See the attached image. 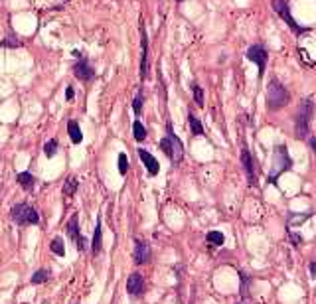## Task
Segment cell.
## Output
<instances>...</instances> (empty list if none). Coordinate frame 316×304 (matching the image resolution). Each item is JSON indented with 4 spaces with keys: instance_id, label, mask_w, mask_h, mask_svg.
<instances>
[{
    "instance_id": "obj_24",
    "label": "cell",
    "mask_w": 316,
    "mask_h": 304,
    "mask_svg": "<svg viewBox=\"0 0 316 304\" xmlns=\"http://www.w3.org/2000/svg\"><path fill=\"white\" fill-rule=\"evenodd\" d=\"M79 188V182L71 176V178H67V182L63 184V196H67V198H71L73 194H75V190Z\"/></svg>"
},
{
    "instance_id": "obj_12",
    "label": "cell",
    "mask_w": 316,
    "mask_h": 304,
    "mask_svg": "<svg viewBox=\"0 0 316 304\" xmlns=\"http://www.w3.org/2000/svg\"><path fill=\"white\" fill-rule=\"evenodd\" d=\"M241 166L249 178V184L253 186L255 184V164H253V158H251V152L247 151V147L241 149Z\"/></svg>"
},
{
    "instance_id": "obj_5",
    "label": "cell",
    "mask_w": 316,
    "mask_h": 304,
    "mask_svg": "<svg viewBox=\"0 0 316 304\" xmlns=\"http://www.w3.org/2000/svg\"><path fill=\"white\" fill-rule=\"evenodd\" d=\"M271 6H273V10L277 12V16L291 28V32L295 34V36H303V34H307L309 30H305L303 26H299L297 24V20L293 18V14H291V8H289V4L285 2V0H271Z\"/></svg>"
},
{
    "instance_id": "obj_32",
    "label": "cell",
    "mask_w": 316,
    "mask_h": 304,
    "mask_svg": "<svg viewBox=\"0 0 316 304\" xmlns=\"http://www.w3.org/2000/svg\"><path fill=\"white\" fill-rule=\"evenodd\" d=\"M311 273H313V277L316 275V263H315V261L311 263Z\"/></svg>"
},
{
    "instance_id": "obj_15",
    "label": "cell",
    "mask_w": 316,
    "mask_h": 304,
    "mask_svg": "<svg viewBox=\"0 0 316 304\" xmlns=\"http://www.w3.org/2000/svg\"><path fill=\"white\" fill-rule=\"evenodd\" d=\"M103 251V227H101V217L97 219L95 225V233H93V243H91V253L93 257H97Z\"/></svg>"
},
{
    "instance_id": "obj_9",
    "label": "cell",
    "mask_w": 316,
    "mask_h": 304,
    "mask_svg": "<svg viewBox=\"0 0 316 304\" xmlns=\"http://www.w3.org/2000/svg\"><path fill=\"white\" fill-rule=\"evenodd\" d=\"M135 265H147L151 261V247L143 239H135V253H133Z\"/></svg>"
},
{
    "instance_id": "obj_11",
    "label": "cell",
    "mask_w": 316,
    "mask_h": 304,
    "mask_svg": "<svg viewBox=\"0 0 316 304\" xmlns=\"http://www.w3.org/2000/svg\"><path fill=\"white\" fill-rule=\"evenodd\" d=\"M127 291L131 297H143L145 293V279L141 273H133L129 279H127Z\"/></svg>"
},
{
    "instance_id": "obj_10",
    "label": "cell",
    "mask_w": 316,
    "mask_h": 304,
    "mask_svg": "<svg viewBox=\"0 0 316 304\" xmlns=\"http://www.w3.org/2000/svg\"><path fill=\"white\" fill-rule=\"evenodd\" d=\"M141 44H143V55H141V81L149 77V36L147 30L141 28Z\"/></svg>"
},
{
    "instance_id": "obj_20",
    "label": "cell",
    "mask_w": 316,
    "mask_h": 304,
    "mask_svg": "<svg viewBox=\"0 0 316 304\" xmlns=\"http://www.w3.org/2000/svg\"><path fill=\"white\" fill-rule=\"evenodd\" d=\"M50 249H52V253H53V255H57V257H63V255H65V245H63V239H61V237H53V239H52V243H50Z\"/></svg>"
},
{
    "instance_id": "obj_18",
    "label": "cell",
    "mask_w": 316,
    "mask_h": 304,
    "mask_svg": "<svg viewBox=\"0 0 316 304\" xmlns=\"http://www.w3.org/2000/svg\"><path fill=\"white\" fill-rule=\"evenodd\" d=\"M158 147H160V151L166 154V158L174 164V160H176V152H174V145H172V141H170V137H168V135H166V137L158 143Z\"/></svg>"
},
{
    "instance_id": "obj_13",
    "label": "cell",
    "mask_w": 316,
    "mask_h": 304,
    "mask_svg": "<svg viewBox=\"0 0 316 304\" xmlns=\"http://www.w3.org/2000/svg\"><path fill=\"white\" fill-rule=\"evenodd\" d=\"M139 158H141V162L147 166V170H149V174L151 176H157L158 170H160V164H158V160L151 154L149 151H145V149H139Z\"/></svg>"
},
{
    "instance_id": "obj_14",
    "label": "cell",
    "mask_w": 316,
    "mask_h": 304,
    "mask_svg": "<svg viewBox=\"0 0 316 304\" xmlns=\"http://www.w3.org/2000/svg\"><path fill=\"white\" fill-rule=\"evenodd\" d=\"M166 135L170 137V141H172V145H174V152H176V160H174V164H178V162H182V158H184V145H182V141L174 135V129H172V125H170V123L166 125Z\"/></svg>"
},
{
    "instance_id": "obj_1",
    "label": "cell",
    "mask_w": 316,
    "mask_h": 304,
    "mask_svg": "<svg viewBox=\"0 0 316 304\" xmlns=\"http://www.w3.org/2000/svg\"><path fill=\"white\" fill-rule=\"evenodd\" d=\"M313 113H315L313 101H311V99H303L301 105H299V111H297V115H295V135H297L299 141L309 139Z\"/></svg>"
},
{
    "instance_id": "obj_33",
    "label": "cell",
    "mask_w": 316,
    "mask_h": 304,
    "mask_svg": "<svg viewBox=\"0 0 316 304\" xmlns=\"http://www.w3.org/2000/svg\"><path fill=\"white\" fill-rule=\"evenodd\" d=\"M239 304H245V303H239Z\"/></svg>"
},
{
    "instance_id": "obj_16",
    "label": "cell",
    "mask_w": 316,
    "mask_h": 304,
    "mask_svg": "<svg viewBox=\"0 0 316 304\" xmlns=\"http://www.w3.org/2000/svg\"><path fill=\"white\" fill-rule=\"evenodd\" d=\"M16 182L20 184V188L24 192H32L36 188V178H34L32 172H18L16 174Z\"/></svg>"
},
{
    "instance_id": "obj_30",
    "label": "cell",
    "mask_w": 316,
    "mask_h": 304,
    "mask_svg": "<svg viewBox=\"0 0 316 304\" xmlns=\"http://www.w3.org/2000/svg\"><path fill=\"white\" fill-rule=\"evenodd\" d=\"M73 95H75V93H73V87L69 85V87L65 89V99H67V101H71V99H73Z\"/></svg>"
},
{
    "instance_id": "obj_22",
    "label": "cell",
    "mask_w": 316,
    "mask_h": 304,
    "mask_svg": "<svg viewBox=\"0 0 316 304\" xmlns=\"http://www.w3.org/2000/svg\"><path fill=\"white\" fill-rule=\"evenodd\" d=\"M206 239H208L210 245H215V247H221V245L225 243V237H223L221 231H210V233L206 235Z\"/></svg>"
},
{
    "instance_id": "obj_25",
    "label": "cell",
    "mask_w": 316,
    "mask_h": 304,
    "mask_svg": "<svg viewBox=\"0 0 316 304\" xmlns=\"http://www.w3.org/2000/svg\"><path fill=\"white\" fill-rule=\"evenodd\" d=\"M57 149H59V143H57L55 139L48 141V143L44 145V154H46V158H53L55 152H57Z\"/></svg>"
},
{
    "instance_id": "obj_2",
    "label": "cell",
    "mask_w": 316,
    "mask_h": 304,
    "mask_svg": "<svg viewBox=\"0 0 316 304\" xmlns=\"http://www.w3.org/2000/svg\"><path fill=\"white\" fill-rule=\"evenodd\" d=\"M265 97H267V109L269 111H281L289 103V99H291L289 89L277 77H273L267 83V95Z\"/></svg>"
},
{
    "instance_id": "obj_3",
    "label": "cell",
    "mask_w": 316,
    "mask_h": 304,
    "mask_svg": "<svg viewBox=\"0 0 316 304\" xmlns=\"http://www.w3.org/2000/svg\"><path fill=\"white\" fill-rule=\"evenodd\" d=\"M271 174H269V184H277V180L281 178V174H285L287 170L293 168V160L287 152L285 145H279L273 152V164H271Z\"/></svg>"
},
{
    "instance_id": "obj_34",
    "label": "cell",
    "mask_w": 316,
    "mask_h": 304,
    "mask_svg": "<svg viewBox=\"0 0 316 304\" xmlns=\"http://www.w3.org/2000/svg\"><path fill=\"white\" fill-rule=\"evenodd\" d=\"M63 2H67V0H63Z\"/></svg>"
},
{
    "instance_id": "obj_19",
    "label": "cell",
    "mask_w": 316,
    "mask_h": 304,
    "mask_svg": "<svg viewBox=\"0 0 316 304\" xmlns=\"http://www.w3.org/2000/svg\"><path fill=\"white\" fill-rule=\"evenodd\" d=\"M188 125H190V131H192V135H194V137H200V135H204L202 121H200L198 117H194L192 113L188 115Z\"/></svg>"
},
{
    "instance_id": "obj_26",
    "label": "cell",
    "mask_w": 316,
    "mask_h": 304,
    "mask_svg": "<svg viewBox=\"0 0 316 304\" xmlns=\"http://www.w3.org/2000/svg\"><path fill=\"white\" fill-rule=\"evenodd\" d=\"M192 95L196 99V105L198 107H204V89L198 85V83H192Z\"/></svg>"
},
{
    "instance_id": "obj_29",
    "label": "cell",
    "mask_w": 316,
    "mask_h": 304,
    "mask_svg": "<svg viewBox=\"0 0 316 304\" xmlns=\"http://www.w3.org/2000/svg\"><path fill=\"white\" fill-rule=\"evenodd\" d=\"M239 279H241V283H243V295L247 297V285H249V279H247V275L241 273V271H239Z\"/></svg>"
},
{
    "instance_id": "obj_21",
    "label": "cell",
    "mask_w": 316,
    "mask_h": 304,
    "mask_svg": "<svg viewBox=\"0 0 316 304\" xmlns=\"http://www.w3.org/2000/svg\"><path fill=\"white\" fill-rule=\"evenodd\" d=\"M133 137H135V141H139V143H143V141L147 139V129H145V125H143L141 121H135V123H133Z\"/></svg>"
},
{
    "instance_id": "obj_28",
    "label": "cell",
    "mask_w": 316,
    "mask_h": 304,
    "mask_svg": "<svg viewBox=\"0 0 316 304\" xmlns=\"http://www.w3.org/2000/svg\"><path fill=\"white\" fill-rule=\"evenodd\" d=\"M133 111H135V115H137V117L143 113V91H139V93H137V97L133 99Z\"/></svg>"
},
{
    "instance_id": "obj_27",
    "label": "cell",
    "mask_w": 316,
    "mask_h": 304,
    "mask_svg": "<svg viewBox=\"0 0 316 304\" xmlns=\"http://www.w3.org/2000/svg\"><path fill=\"white\" fill-rule=\"evenodd\" d=\"M127 172H129V158H127L125 152H121V154H119V174H121V176H127Z\"/></svg>"
},
{
    "instance_id": "obj_4",
    "label": "cell",
    "mask_w": 316,
    "mask_h": 304,
    "mask_svg": "<svg viewBox=\"0 0 316 304\" xmlns=\"http://www.w3.org/2000/svg\"><path fill=\"white\" fill-rule=\"evenodd\" d=\"M10 219L20 225V227H26V225H38L40 223V215L38 211L28 205V203H16L12 209H10Z\"/></svg>"
},
{
    "instance_id": "obj_6",
    "label": "cell",
    "mask_w": 316,
    "mask_h": 304,
    "mask_svg": "<svg viewBox=\"0 0 316 304\" xmlns=\"http://www.w3.org/2000/svg\"><path fill=\"white\" fill-rule=\"evenodd\" d=\"M247 59L257 65L259 77H263V75H265V69H267V61H269L267 48H265L263 44H253V46H249V50H247Z\"/></svg>"
},
{
    "instance_id": "obj_31",
    "label": "cell",
    "mask_w": 316,
    "mask_h": 304,
    "mask_svg": "<svg viewBox=\"0 0 316 304\" xmlns=\"http://www.w3.org/2000/svg\"><path fill=\"white\" fill-rule=\"evenodd\" d=\"M309 145H311V149H313V152L316 154V137H311V141H309Z\"/></svg>"
},
{
    "instance_id": "obj_7",
    "label": "cell",
    "mask_w": 316,
    "mask_h": 304,
    "mask_svg": "<svg viewBox=\"0 0 316 304\" xmlns=\"http://www.w3.org/2000/svg\"><path fill=\"white\" fill-rule=\"evenodd\" d=\"M65 231H67V235L73 239L77 251H85V249H87V241H85V237H83L81 231H79V217H77V213L71 215V219H69L67 225H65Z\"/></svg>"
},
{
    "instance_id": "obj_8",
    "label": "cell",
    "mask_w": 316,
    "mask_h": 304,
    "mask_svg": "<svg viewBox=\"0 0 316 304\" xmlns=\"http://www.w3.org/2000/svg\"><path fill=\"white\" fill-rule=\"evenodd\" d=\"M73 75L79 79V81H93L95 79V69L91 67V63L87 61V57H81L73 63Z\"/></svg>"
},
{
    "instance_id": "obj_23",
    "label": "cell",
    "mask_w": 316,
    "mask_h": 304,
    "mask_svg": "<svg viewBox=\"0 0 316 304\" xmlns=\"http://www.w3.org/2000/svg\"><path fill=\"white\" fill-rule=\"evenodd\" d=\"M50 277H52V273H50L48 269H38V271L32 275L30 281H32V285H42V283H46Z\"/></svg>"
},
{
    "instance_id": "obj_17",
    "label": "cell",
    "mask_w": 316,
    "mask_h": 304,
    "mask_svg": "<svg viewBox=\"0 0 316 304\" xmlns=\"http://www.w3.org/2000/svg\"><path fill=\"white\" fill-rule=\"evenodd\" d=\"M67 135H69V139H71V143L73 145H79L81 141H83V133H81V129H79V125H77V121H69L67 123Z\"/></svg>"
}]
</instances>
